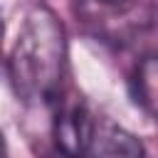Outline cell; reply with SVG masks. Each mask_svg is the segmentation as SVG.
Returning <instances> with one entry per match:
<instances>
[{
  "label": "cell",
  "instance_id": "cell-1",
  "mask_svg": "<svg viewBox=\"0 0 158 158\" xmlns=\"http://www.w3.org/2000/svg\"><path fill=\"white\" fill-rule=\"evenodd\" d=\"M64 72V25L47 5H35L27 10L10 52V79L15 94L30 106L57 104L62 94Z\"/></svg>",
  "mask_w": 158,
  "mask_h": 158
},
{
  "label": "cell",
  "instance_id": "cell-2",
  "mask_svg": "<svg viewBox=\"0 0 158 158\" xmlns=\"http://www.w3.org/2000/svg\"><path fill=\"white\" fill-rule=\"evenodd\" d=\"M77 20L106 42H126L153 25V0H74Z\"/></svg>",
  "mask_w": 158,
  "mask_h": 158
},
{
  "label": "cell",
  "instance_id": "cell-3",
  "mask_svg": "<svg viewBox=\"0 0 158 158\" xmlns=\"http://www.w3.org/2000/svg\"><path fill=\"white\" fill-rule=\"evenodd\" d=\"M79 158H146V148L128 128L91 114Z\"/></svg>",
  "mask_w": 158,
  "mask_h": 158
},
{
  "label": "cell",
  "instance_id": "cell-4",
  "mask_svg": "<svg viewBox=\"0 0 158 158\" xmlns=\"http://www.w3.org/2000/svg\"><path fill=\"white\" fill-rule=\"evenodd\" d=\"M128 86H131L133 101L148 116H153V106H156V57L153 54H146L136 64V69L128 79Z\"/></svg>",
  "mask_w": 158,
  "mask_h": 158
},
{
  "label": "cell",
  "instance_id": "cell-5",
  "mask_svg": "<svg viewBox=\"0 0 158 158\" xmlns=\"http://www.w3.org/2000/svg\"><path fill=\"white\" fill-rule=\"evenodd\" d=\"M0 158H7V146H5V138L0 133Z\"/></svg>",
  "mask_w": 158,
  "mask_h": 158
},
{
  "label": "cell",
  "instance_id": "cell-6",
  "mask_svg": "<svg viewBox=\"0 0 158 158\" xmlns=\"http://www.w3.org/2000/svg\"><path fill=\"white\" fill-rule=\"evenodd\" d=\"M0 44H2V17H0Z\"/></svg>",
  "mask_w": 158,
  "mask_h": 158
}]
</instances>
